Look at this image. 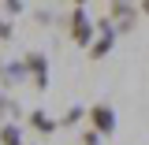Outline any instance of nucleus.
Masks as SVG:
<instances>
[{
    "instance_id": "1",
    "label": "nucleus",
    "mask_w": 149,
    "mask_h": 145,
    "mask_svg": "<svg viewBox=\"0 0 149 145\" xmlns=\"http://www.w3.org/2000/svg\"><path fill=\"white\" fill-rule=\"evenodd\" d=\"M67 30H71V41L78 45V49H90L93 41H97V37H93V22H90V15H86V8H82V4H74Z\"/></svg>"
},
{
    "instance_id": "2",
    "label": "nucleus",
    "mask_w": 149,
    "mask_h": 145,
    "mask_svg": "<svg viewBox=\"0 0 149 145\" xmlns=\"http://www.w3.org/2000/svg\"><path fill=\"white\" fill-rule=\"evenodd\" d=\"M138 15H142V11H138L134 4H123V0H112L108 4V22L116 26V34H127Z\"/></svg>"
},
{
    "instance_id": "3",
    "label": "nucleus",
    "mask_w": 149,
    "mask_h": 145,
    "mask_svg": "<svg viewBox=\"0 0 149 145\" xmlns=\"http://www.w3.org/2000/svg\"><path fill=\"white\" fill-rule=\"evenodd\" d=\"M112 41H116V26H112L108 19L97 22V41L90 45V60H104V56L112 52Z\"/></svg>"
},
{
    "instance_id": "4",
    "label": "nucleus",
    "mask_w": 149,
    "mask_h": 145,
    "mask_svg": "<svg viewBox=\"0 0 149 145\" xmlns=\"http://www.w3.org/2000/svg\"><path fill=\"white\" fill-rule=\"evenodd\" d=\"M90 123H93V130L101 134V138H108L112 130H116V112H112V104H93L90 108Z\"/></svg>"
},
{
    "instance_id": "5",
    "label": "nucleus",
    "mask_w": 149,
    "mask_h": 145,
    "mask_svg": "<svg viewBox=\"0 0 149 145\" xmlns=\"http://www.w3.org/2000/svg\"><path fill=\"white\" fill-rule=\"evenodd\" d=\"M22 60H26V67H30L34 89H45V86H49V60H45L41 52H34V49H30V52L22 56Z\"/></svg>"
},
{
    "instance_id": "6",
    "label": "nucleus",
    "mask_w": 149,
    "mask_h": 145,
    "mask_svg": "<svg viewBox=\"0 0 149 145\" xmlns=\"http://www.w3.org/2000/svg\"><path fill=\"white\" fill-rule=\"evenodd\" d=\"M22 78H30V67H26V60H8V67H4V78H0V86L8 89V86H19Z\"/></svg>"
},
{
    "instance_id": "7",
    "label": "nucleus",
    "mask_w": 149,
    "mask_h": 145,
    "mask_svg": "<svg viewBox=\"0 0 149 145\" xmlns=\"http://www.w3.org/2000/svg\"><path fill=\"white\" fill-rule=\"evenodd\" d=\"M30 127H34L37 134H52V130L60 127V119H52V115H45L41 108H34L30 112Z\"/></svg>"
},
{
    "instance_id": "8",
    "label": "nucleus",
    "mask_w": 149,
    "mask_h": 145,
    "mask_svg": "<svg viewBox=\"0 0 149 145\" xmlns=\"http://www.w3.org/2000/svg\"><path fill=\"white\" fill-rule=\"evenodd\" d=\"M0 145H22V130H19V123H4V127H0Z\"/></svg>"
},
{
    "instance_id": "9",
    "label": "nucleus",
    "mask_w": 149,
    "mask_h": 145,
    "mask_svg": "<svg viewBox=\"0 0 149 145\" xmlns=\"http://www.w3.org/2000/svg\"><path fill=\"white\" fill-rule=\"evenodd\" d=\"M82 115H90V112H86V108H67V112H63V119H60V127H74Z\"/></svg>"
},
{
    "instance_id": "10",
    "label": "nucleus",
    "mask_w": 149,
    "mask_h": 145,
    "mask_svg": "<svg viewBox=\"0 0 149 145\" xmlns=\"http://www.w3.org/2000/svg\"><path fill=\"white\" fill-rule=\"evenodd\" d=\"M11 34H15V26H11L8 19H0V45H8V41H11Z\"/></svg>"
},
{
    "instance_id": "11",
    "label": "nucleus",
    "mask_w": 149,
    "mask_h": 145,
    "mask_svg": "<svg viewBox=\"0 0 149 145\" xmlns=\"http://www.w3.org/2000/svg\"><path fill=\"white\" fill-rule=\"evenodd\" d=\"M0 112H15V115H19V104L8 97V93H0Z\"/></svg>"
},
{
    "instance_id": "12",
    "label": "nucleus",
    "mask_w": 149,
    "mask_h": 145,
    "mask_svg": "<svg viewBox=\"0 0 149 145\" xmlns=\"http://www.w3.org/2000/svg\"><path fill=\"white\" fill-rule=\"evenodd\" d=\"M82 145H101V134H97V130H86V134H82Z\"/></svg>"
},
{
    "instance_id": "13",
    "label": "nucleus",
    "mask_w": 149,
    "mask_h": 145,
    "mask_svg": "<svg viewBox=\"0 0 149 145\" xmlns=\"http://www.w3.org/2000/svg\"><path fill=\"white\" fill-rule=\"evenodd\" d=\"M4 11H8V15H19V11H22V0H4Z\"/></svg>"
},
{
    "instance_id": "14",
    "label": "nucleus",
    "mask_w": 149,
    "mask_h": 145,
    "mask_svg": "<svg viewBox=\"0 0 149 145\" xmlns=\"http://www.w3.org/2000/svg\"><path fill=\"white\" fill-rule=\"evenodd\" d=\"M37 22H41V26H52V11L41 8V11H37Z\"/></svg>"
},
{
    "instance_id": "15",
    "label": "nucleus",
    "mask_w": 149,
    "mask_h": 145,
    "mask_svg": "<svg viewBox=\"0 0 149 145\" xmlns=\"http://www.w3.org/2000/svg\"><path fill=\"white\" fill-rule=\"evenodd\" d=\"M138 11H142V15H149V0H146V4H138Z\"/></svg>"
},
{
    "instance_id": "16",
    "label": "nucleus",
    "mask_w": 149,
    "mask_h": 145,
    "mask_svg": "<svg viewBox=\"0 0 149 145\" xmlns=\"http://www.w3.org/2000/svg\"><path fill=\"white\" fill-rule=\"evenodd\" d=\"M4 67H8V63H4V60H0V78H4Z\"/></svg>"
}]
</instances>
